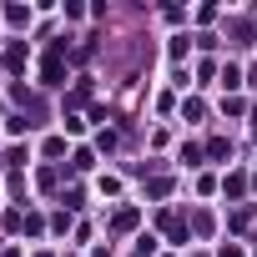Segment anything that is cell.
<instances>
[{"instance_id": "cell-1", "label": "cell", "mask_w": 257, "mask_h": 257, "mask_svg": "<svg viewBox=\"0 0 257 257\" xmlns=\"http://www.w3.org/2000/svg\"><path fill=\"white\" fill-rule=\"evenodd\" d=\"M41 76H46V86H56V81H61V51H51V56L41 61Z\"/></svg>"}, {"instance_id": "cell-2", "label": "cell", "mask_w": 257, "mask_h": 257, "mask_svg": "<svg viewBox=\"0 0 257 257\" xmlns=\"http://www.w3.org/2000/svg\"><path fill=\"white\" fill-rule=\"evenodd\" d=\"M6 66L21 71V66H26V46H11V51H6Z\"/></svg>"}]
</instances>
